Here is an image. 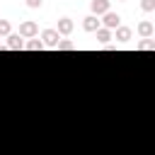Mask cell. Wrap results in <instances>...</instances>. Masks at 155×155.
<instances>
[{
	"instance_id": "8fae6325",
	"label": "cell",
	"mask_w": 155,
	"mask_h": 155,
	"mask_svg": "<svg viewBox=\"0 0 155 155\" xmlns=\"http://www.w3.org/2000/svg\"><path fill=\"white\" fill-rule=\"evenodd\" d=\"M24 48H27V51H41V48H44V44H41V39H36V36H34V39H29V41L24 44Z\"/></svg>"
},
{
	"instance_id": "ba28073f",
	"label": "cell",
	"mask_w": 155,
	"mask_h": 155,
	"mask_svg": "<svg viewBox=\"0 0 155 155\" xmlns=\"http://www.w3.org/2000/svg\"><path fill=\"white\" fill-rule=\"evenodd\" d=\"M102 24H99V17H94V15H87L85 19H82V29L85 31H97Z\"/></svg>"
},
{
	"instance_id": "7c38bea8",
	"label": "cell",
	"mask_w": 155,
	"mask_h": 155,
	"mask_svg": "<svg viewBox=\"0 0 155 155\" xmlns=\"http://www.w3.org/2000/svg\"><path fill=\"white\" fill-rule=\"evenodd\" d=\"M136 48H138V51H153V48H155V39H143V41H138Z\"/></svg>"
},
{
	"instance_id": "2e32d148",
	"label": "cell",
	"mask_w": 155,
	"mask_h": 155,
	"mask_svg": "<svg viewBox=\"0 0 155 155\" xmlns=\"http://www.w3.org/2000/svg\"><path fill=\"white\" fill-rule=\"evenodd\" d=\"M24 2H27V7L36 10V7H41V2H44V0H24Z\"/></svg>"
},
{
	"instance_id": "4fadbf2b",
	"label": "cell",
	"mask_w": 155,
	"mask_h": 155,
	"mask_svg": "<svg viewBox=\"0 0 155 155\" xmlns=\"http://www.w3.org/2000/svg\"><path fill=\"white\" fill-rule=\"evenodd\" d=\"M56 48H58V51H73V48H75V44H73V41H68V39H61Z\"/></svg>"
},
{
	"instance_id": "7a4b0ae2",
	"label": "cell",
	"mask_w": 155,
	"mask_h": 155,
	"mask_svg": "<svg viewBox=\"0 0 155 155\" xmlns=\"http://www.w3.org/2000/svg\"><path fill=\"white\" fill-rule=\"evenodd\" d=\"M58 41H61V34H58L56 29H44V31H41V44H44V48H56Z\"/></svg>"
},
{
	"instance_id": "6da1fadb",
	"label": "cell",
	"mask_w": 155,
	"mask_h": 155,
	"mask_svg": "<svg viewBox=\"0 0 155 155\" xmlns=\"http://www.w3.org/2000/svg\"><path fill=\"white\" fill-rule=\"evenodd\" d=\"M19 36H22V39H34V36H39L36 22H34V19H24V22L19 24Z\"/></svg>"
},
{
	"instance_id": "e0dca14e",
	"label": "cell",
	"mask_w": 155,
	"mask_h": 155,
	"mask_svg": "<svg viewBox=\"0 0 155 155\" xmlns=\"http://www.w3.org/2000/svg\"><path fill=\"white\" fill-rule=\"evenodd\" d=\"M121 2H124V0H121Z\"/></svg>"
},
{
	"instance_id": "ac0fdd59",
	"label": "cell",
	"mask_w": 155,
	"mask_h": 155,
	"mask_svg": "<svg viewBox=\"0 0 155 155\" xmlns=\"http://www.w3.org/2000/svg\"><path fill=\"white\" fill-rule=\"evenodd\" d=\"M0 48H2V46H0Z\"/></svg>"
},
{
	"instance_id": "5bb4252c",
	"label": "cell",
	"mask_w": 155,
	"mask_h": 155,
	"mask_svg": "<svg viewBox=\"0 0 155 155\" xmlns=\"http://www.w3.org/2000/svg\"><path fill=\"white\" fill-rule=\"evenodd\" d=\"M7 34H12V24L7 19H0V36H7Z\"/></svg>"
},
{
	"instance_id": "5b68a950",
	"label": "cell",
	"mask_w": 155,
	"mask_h": 155,
	"mask_svg": "<svg viewBox=\"0 0 155 155\" xmlns=\"http://www.w3.org/2000/svg\"><path fill=\"white\" fill-rule=\"evenodd\" d=\"M136 31H138V36H143V39H153L155 27H153V22H150V19H143V22L136 27Z\"/></svg>"
},
{
	"instance_id": "277c9868",
	"label": "cell",
	"mask_w": 155,
	"mask_h": 155,
	"mask_svg": "<svg viewBox=\"0 0 155 155\" xmlns=\"http://www.w3.org/2000/svg\"><path fill=\"white\" fill-rule=\"evenodd\" d=\"M90 10H92L94 17H99V15H104V12L111 10V0H92L90 2Z\"/></svg>"
},
{
	"instance_id": "30bf717a",
	"label": "cell",
	"mask_w": 155,
	"mask_h": 155,
	"mask_svg": "<svg viewBox=\"0 0 155 155\" xmlns=\"http://www.w3.org/2000/svg\"><path fill=\"white\" fill-rule=\"evenodd\" d=\"M94 34H97V41H99V44H109V41H111V31L104 29V27H99Z\"/></svg>"
},
{
	"instance_id": "9a60e30c",
	"label": "cell",
	"mask_w": 155,
	"mask_h": 155,
	"mask_svg": "<svg viewBox=\"0 0 155 155\" xmlns=\"http://www.w3.org/2000/svg\"><path fill=\"white\" fill-rule=\"evenodd\" d=\"M140 7H143L145 12H153V10H155V0H140Z\"/></svg>"
},
{
	"instance_id": "52a82bcc",
	"label": "cell",
	"mask_w": 155,
	"mask_h": 155,
	"mask_svg": "<svg viewBox=\"0 0 155 155\" xmlns=\"http://www.w3.org/2000/svg\"><path fill=\"white\" fill-rule=\"evenodd\" d=\"M5 48H10V51H22V48H24L22 36H19V34H7V46H5Z\"/></svg>"
},
{
	"instance_id": "8992f818",
	"label": "cell",
	"mask_w": 155,
	"mask_h": 155,
	"mask_svg": "<svg viewBox=\"0 0 155 155\" xmlns=\"http://www.w3.org/2000/svg\"><path fill=\"white\" fill-rule=\"evenodd\" d=\"M73 29H75V24H73V19H70V17H63V19H58V27H56V31H58L61 36H68V34H73Z\"/></svg>"
},
{
	"instance_id": "9c48e42d",
	"label": "cell",
	"mask_w": 155,
	"mask_h": 155,
	"mask_svg": "<svg viewBox=\"0 0 155 155\" xmlns=\"http://www.w3.org/2000/svg\"><path fill=\"white\" fill-rule=\"evenodd\" d=\"M131 36H133V29L131 27H116V34L111 39H116V41H131Z\"/></svg>"
},
{
	"instance_id": "3957f363",
	"label": "cell",
	"mask_w": 155,
	"mask_h": 155,
	"mask_svg": "<svg viewBox=\"0 0 155 155\" xmlns=\"http://www.w3.org/2000/svg\"><path fill=\"white\" fill-rule=\"evenodd\" d=\"M102 17H104V19H99V24H102L104 29H109V31H111V29L121 27V17H119L116 12H111V10H109V12H104Z\"/></svg>"
}]
</instances>
